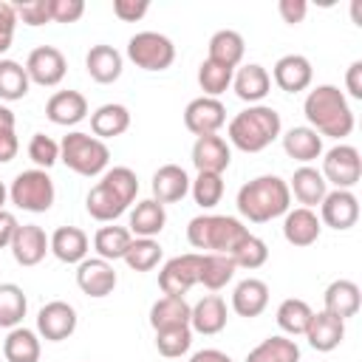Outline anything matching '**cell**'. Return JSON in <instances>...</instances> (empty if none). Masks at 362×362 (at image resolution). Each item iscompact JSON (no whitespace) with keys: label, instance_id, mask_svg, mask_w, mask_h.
Wrapping results in <instances>:
<instances>
[{"label":"cell","instance_id":"6da1fadb","mask_svg":"<svg viewBox=\"0 0 362 362\" xmlns=\"http://www.w3.org/2000/svg\"><path fill=\"white\" fill-rule=\"evenodd\" d=\"M308 127L328 139H345L354 133V110L337 85H317L303 102Z\"/></svg>","mask_w":362,"mask_h":362},{"label":"cell","instance_id":"7a4b0ae2","mask_svg":"<svg viewBox=\"0 0 362 362\" xmlns=\"http://www.w3.org/2000/svg\"><path fill=\"white\" fill-rule=\"evenodd\" d=\"M238 212L252 223H269L288 212L291 192L280 175H257L238 189Z\"/></svg>","mask_w":362,"mask_h":362},{"label":"cell","instance_id":"3957f363","mask_svg":"<svg viewBox=\"0 0 362 362\" xmlns=\"http://www.w3.org/2000/svg\"><path fill=\"white\" fill-rule=\"evenodd\" d=\"M283 122L280 113L269 105H249L246 110L235 113L226 124L229 144H235L243 153H260L266 150L274 139H280Z\"/></svg>","mask_w":362,"mask_h":362},{"label":"cell","instance_id":"277c9868","mask_svg":"<svg viewBox=\"0 0 362 362\" xmlns=\"http://www.w3.org/2000/svg\"><path fill=\"white\" fill-rule=\"evenodd\" d=\"M246 238L249 229L232 215H198L187 223V240L192 249H201V255H232Z\"/></svg>","mask_w":362,"mask_h":362},{"label":"cell","instance_id":"5b68a950","mask_svg":"<svg viewBox=\"0 0 362 362\" xmlns=\"http://www.w3.org/2000/svg\"><path fill=\"white\" fill-rule=\"evenodd\" d=\"M59 161L68 170H74L76 175L93 178V175H102L107 170L110 150L102 139L82 133V130H74L59 141Z\"/></svg>","mask_w":362,"mask_h":362},{"label":"cell","instance_id":"8992f818","mask_svg":"<svg viewBox=\"0 0 362 362\" xmlns=\"http://www.w3.org/2000/svg\"><path fill=\"white\" fill-rule=\"evenodd\" d=\"M8 198L23 212H48L54 206L57 189L48 175V170H23L8 187Z\"/></svg>","mask_w":362,"mask_h":362},{"label":"cell","instance_id":"52a82bcc","mask_svg":"<svg viewBox=\"0 0 362 362\" xmlns=\"http://www.w3.org/2000/svg\"><path fill=\"white\" fill-rule=\"evenodd\" d=\"M127 59L141 71H167L175 62V45L167 34L139 31L127 40Z\"/></svg>","mask_w":362,"mask_h":362},{"label":"cell","instance_id":"ba28073f","mask_svg":"<svg viewBox=\"0 0 362 362\" xmlns=\"http://www.w3.org/2000/svg\"><path fill=\"white\" fill-rule=\"evenodd\" d=\"M322 178L334 189H354L362 178V158L354 144H337L322 156Z\"/></svg>","mask_w":362,"mask_h":362},{"label":"cell","instance_id":"9c48e42d","mask_svg":"<svg viewBox=\"0 0 362 362\" xmlns=\"http://www.w3.org/2000/svg\"><path fill=\"white\" fill-rule=\"evenodd\" d=\"M198 269H201L198 252L170 257L158 272V288L164 291V297H184L192 286H198Z\"/></svg>","mask_w":362,"mask_h":362},{"label":"cell","instance_id":"30bf717a","mask_svg":"<svg viewBox=\"0 0 362 362\" xmlns=\"http://www.w3.org/2000/svg\"><path fill=\"white\" fill-rule=\"evenodd\" d=\"M65 71H68V62H65V54L54 45H40L28 54L25 59V74L34 85H42V88H54L65 79Z\"/></svg>","mask_w":362,"mask_h":362},{"label":"cell","instance_id":"8fae6325","mask_svg":"<svg viewBox=\"0 0 362 362\" xmlns=\"http://www.w3.org/2000/svg\"><path fill=\"white\" fill-rule=\"evenodd\" d=\"M226 124V107L221 99L212 96H198L184 107V127L198 139V136H212Z\"/></svg>","mask_w":362,"mask_h":362},{"label":"cell","instance_id":"7c38bea8","mask_svg":"<svg viewBox=\"0 0 362 362\" xmlns=\"http://www.w3.org/2000/svg\"><path fill=\"white\" fill-rule=\"evenodd\" d=\"M359 221V198L354 195V189H331L325 192L322 204H320V223L345 232L351 226H356Z\"/></svg>","mask_w":362,"mask_h":362},{"label":"cell","instance_id":"4fadbf2b","mask_svg":"<svg viewBox=\"0 0 362 362\" xmlns=\"http://www.w3.org/2000/svg\"><path fill=\"white\" fill-rule=\"evenodd\" d=\"M76 331V308L65 300H51L37 314V334L48 342H62Z\"/></svg>","mask_w":362,"mask_h":362},{"label":"cell","instance_id":"5bb4252c","mask_svg":"<svg viewBox=\"0 0 362 362\" xmlns=\"http://www.w3.org/2000/svg\"><path fill=\"white\" fill-rule=\"evenodd\" d=\"M116 283H119V277H116L113 263H107L102 257H85L76 266V286L88 297H96V300L107 297L116 288Z\"/></svg>","mask_w":362,"mask_h":362},{"label":"cell","instance_id":"9a60e30c","mask_svg":"<svg viewBox=\"0 0 362 362\" xmlns=\"http://www.w3.org/2000/svg\"><path fill=\"white\" fill-rule=\"evenodd\" d=\"M269 76L274 79V85H277L280 90H286V93H300V90H305V88L311 85L314 68H311L308 57H303V54H286V57H280V59L274 62V68H272Z\"/></svg>","mask_w":362,"mask_h":362},{"label":"cell","instance_id":"2e32d148","mask_svg":"<svg viewBox=\"0 0 362 362\" xmlns=\"http://www.w3.org/2000/svg\"><path fill=\"white\" fill-rule=\"evenodd\" d=\"M8 249H11V255H14V260H17L20 266H37V263H42V257L51 252V249H48V235H45V229L37 226V223H23V226H17V232H14L11 243H8Z\"/></svg>","mask_w":362,"mask_h":362},{"label":"cell","instance_id":"e0dca14e","mask_svg":"<svg viewBox=\"0 0 362 362\" xmlns=\"http://www.w3.org/2000/svg\"><path fill=\"white\" fill-rule=\"evenodd\" d=\"M232 161V150L226 144L223 136L212 133V136H198L192 144V164L198 173H218L223 175V170Z\"/></svg>","mask_w":362,"mask_h":362},{"label":"cell","instance_id":"ac0fdd59","mask_svg":"<svg viewBox=\"0 0 362 362\" xmlns=\"http://www.w3.org/2000/svg\"><path fill=\"white\" fill-rule=\"evenodd\" d=\"M320 232H322V223H320V215L314 209H305V206H294L286 212L283 218V238L291 243V246H311L320 240Z\"/></svg>","mask_w":362,"mask_h":362},{"label":"cell","instance_id":"d6986e66","mask_svg":"<svg viewBox=\"0 0 362 362\" xmlns=\"http://www.w3.org/2000/svg\"><path fill=\"white\" fill-rule=\"evenodd\" d=\"M308 339V345L320 354H328L334 348H339V342L345 339V320L339 317H331L328 311H314L311 314V322L303 334Z\"/></svg>","mask_w":362,"mask_h":362},{"label":"cell","instance_id":"ffe728a7","mask_svg":"<svg viewBox=\"0 0 362 362\" xmlns=\"http://www.w3.org/2000/svg\"><path fill=\"white\" fill-rule=\"evenodd\" d=\"M286 184H288V192H291V195L300 201V206H305V209L320 206L322 198H325V192H328V184H325L322 173H320L317 167H311V164L297 167L294 175H291Z\"/></svg>","mask_w":362,"mask_h":362},{"label":"cell","instance_id":"44dd1931","mask_svg":"<svg viewBox=\"0 0 362 362\" xmlns=\"http://www.w3.org/2000/svg\"><path fill=\"white\" fill-rule=\"evenodd\" d=\"M226 320H229L226 317V303L218 294H206L189 308V328L195 334H204V337L221 334L226 328Z\"/></svg>","mask_w":362,"mask_h":362},{"label":"cell","instance_id":"7402d4cb","mask_svg":"<svg viewBox=\"0 0 362 362\" xmlns=\"http://www.w3.org/2000/svg\"><path fill=\"white\" fill-rule=\"evenodd\" d=\"M45 116L59 127H74L88 116V99L79 90H57L45 102Z\"/></svg>","mask_w":362,"mask_h":362},{"label":"cell","instance_id":"603a6c76","mask_svg":"<svg viewBox=\"0 0 362 362\" xmlns=\"http://www.w3.org/2000/svg\"><path fill=\"white\" fill-rule=\"evenodd\" d=\"M122 68H124V59L113 45L99 42V45H90V51L85 54V71L99 85L116 82L122 76Z\"/></svg>","mask_w":362,"mask_h":362},{"label":"cell","instance_id":"cb8c5ba5","mask_svg":"<svg viewBox=\"0 0 362 362\" xmlns=\"http://www.w3.org/2000/svg\"><path fill=\"white\" fill-rule=\"evenodd\" d=\"M153 201L158 204H175L189 192V175L178 164H164L153 173Z\"/></svg>","mask_w":362,"mask_h":362},{"label":"cell","instance_id":"d4e9b609","mask_svg":"<svg viewBox=\"0 0 362 362\" xmlns=\"http://www.w3.org/2000/svg\"><path fill=\"white\" fill-rule=\"evenodd\" d=\"M88 246H90V240H88V235L79 229V226H59V229H54V235L48 238V249H51V255L57 257V260H62V263H82L85 257H88Z\"/></svg>","mask_w":362,"mask_h":362},{"label":"cell","instance_id":"484cf974","mask_svg":"<svg viewBox=\"0 0 362 362\" xmlns=\"http://www.w3.org/2000/svg\"><path fill=\"white\" fill-rule=\"evenodd\" d=\"M232 88L238 93V99L249 102V105H260V99H266L269 88H272V76L263 65L257 62H249V65H240L232 76Z\"/></svg>","mask_w":362,"mask_h":362},{"label":"cell","instance_id":"4316f807","mask_svg":"<svg viewBox=\"0 0 362 362\" xmlns=\"http://www.w3.org/2000/svg\"><path fill=\"white\" fill-rule=\"evenodd\" d=\"M269 305V286L260 280V277H246L235 286L232 291V308L238 317H260Z\"/></svg>","mask_w":362,"mask_h":362},{"label":"cell","instance_id":"83f0119b","mask_svg":"<svg viewBox=\"0 0 362 362\" xmlns=\"http://www.w3.org/2000/svg\"><path fill=\"white\" fill-rule=\"evenodd\" d=\"M359 303H362L359 286L354 280H345V277L328 283V288L322 294V311H328L331 317H339V320L354 317L359 311Z\"/></svg>","mask_w":362,"mask_h":362},{"label":"cell","instance_id":"f1b7e54d","mask_svg":"<svg viewBox=\"0 0 362 362\" xmlns=\"http://www.w3.org/2000/svg\"><path fill=\"white\" fill-rule=\"evenodd\" d=\"M280 139H283L286 156L294 158V161H300V164H311V161H317V158L322 156V136L314 133L308 124L291 127V130H286Z\"/></svg>","mask_w":362,"mask_h":362},{"label":"cell","instance_id":"f546056e","mask_svg":"<svg viewBox=\"0 0 362 362\" xmlns=\"http://www.w3.org/2000/svg\"><path fill=\"white\" fill-rule=\"evenodd\" d=\"M167 223V212H164V204L153 201V198H144L139 201L133 209H130V235L133 238H156Z\"/></svg>","mask_w":362,"mask_h":362},{"label":"cell","instance_id":"4dcf8cb0","mask_svg":"<svg viewBox=\"0 0 362 362\" xmlns=\"http://www.w3.org/2000/svg\"><path fill=\"white\" fill-rule=\"evenodd\" d=\"M206 59H212V62H221V65H226V68H238L240 65V59H243V54H246V42H243V37L238 34V31H232V28H221V31H215L212 37H209V45H206Z\"/></svg>","mask_w":362,"mask_h":362},{"label":"cell","instance_id":"1f68e13d","mask_svg":"<svg viewBox=\"0 0 362 362\" xmlns=\"http://www.w3.org/2000/svg\"><path fill=\"white\" fill-rule=\"evenodd\" d=\"M130 127V110L119 102H107L90 113V130L96 139H116Z\"/></svg>","mask_w":362,"mask_h":362},{"label":"cell","instance_id":"d6a6232c","mask_svg":"<svg viewBox=\"0 0 362 362\" xmlns=\"http://www.w3.org/2000/svg\"><path fill=\"white\" fill-rule=\"evenodd\" d=\"M201 255V252H198ZM235 263L229 255H215V252H204L201 255V269H198V283L209 291H221L226 283H232L235 277Z\"/></svg>","mask_w":362,"mask_h":362},{"label":"cell","instance_id":"836d02e7","mask_svg":"<svg viewBox=\"0 0 362 362\" xmlns=\"http://www.w3.org/2000/svg\"><path fill=\"white\" fill-rule=\"evenodd\" d=\"M189 303L184 297H161L150 305V325L153 331H164V328H181L189 325Z\"/></svg>","mask_w":362,"mask_h":362},{"label":"cell","instance_id":"e575fe53","mask_svg":"<svg viewBox=\"0 0 362 362\" xmlns=\"http://www.w3.org/2000/svg\"><path fill=\"white\" fill-rule=\"evenodd\" d=\"M40 334L31 328H11L3 339V356L6 362H40Z\"/></svg>","mask_w":362,"mask_h":362},{"label":"cell","instance_id":"d590c367","mask_svg":"<svg viewBox=\"0 0 362 362\" xmlns=\"http://www.w3.org/2000/svg\"><path fill=\"white\" fill-rule=\"evenodd\" d=\"M85 209H88V215H90L93 221L113 223V221L127 209V204H124L110 187H105V184L99 181L96 187H90V192H88V198H85Z\"/></svg>","mask_w":362,"mask_h":362},{"label":"cell","instance_id":"8d00e7d4","mask_svg":"<svg viewBox=\"0 0 362 362\" xmlns=\"http://www.w3.org/2000/svg\"><path fill=\"white\" fill-rule=\"evenodd\" d=\"M246 362H300V348L294 339L274 334V337H266L260 345H255L246 354Z\"/></svg>","mask_w":362,"mask_h":362},{"label":"cell","instance_id":"74e56055","mask_svg":"<svg viewBox=\"0 0 362 362\" xmlns=\"http://www.w3.org/2000/svg\"><path fill=\"white\" fill-rule=\"evenodd\" d=\"M311 305L305 303V300H300V297H288V300H283L280 305H277V314H274V320H277V325H280V331L286 334V337H303L305 334V328H308V322H311Z\"/></svg>","mask_w":362,"mask_h":362},{"label":"cell","instance_id":"f35d334b","mask_svg":"<svg viewBox=\"0 0 362 362\" xmlns=\"http://www.w3.org/2000/svg\"><path fill=\"white\" fill-rule=\"evenodd\" d=\"M130 240H133V235H130L127 226H102V229H96V235H93L96 257H102V260H107V263L122 260L124 252H127V246H130Z\"/></svg>","mask_w":362,"mask_h":362},{"label":"cell","instance_id":"ab89813d","mask_svg":"<svg viewBox=\"0 0 362 362\" xmlns=\"http://www.w3.org/2000/svg\"><path fill=\"white\" fill-rule=\"evenodd\" d=\"M28 311L25 291L17 283H0V328H17Z\"/></svg>","mask_w":362,"mask_h":362},{"label":"cell","instance_id":"60d3db41","mask_svg":"<svg viewBox=\"0 0 362 362\" xmlns=\"http://www.w3.org/2000/svg\"><path fill=\"white\" fill-rule=\"evenodd\" d=\"M31 79L25 74V65L14 59H0V99L3 102H17L28 93Z\"/></svg>","mask_w":362,"mask_h":362},{"label":"cell","instance_id":"b9f144b4","mask_svg":"<svg viewBox=\"0 0 362 362\" xmlns=\"http://www.w3.org/2000/svg\"><path fill=\"white\" fill-rule=\"evenodd\" d=\"M133 272H150L161 260V243L156 238H133L124 257H122Z\"/></svg>","mask_w":362,"mask_h":362},{"label":"cell","instance_id":"7bdbcfd3","mask_svg":"<svg viewBox=\"0 0 362 362\" xmlns=\"http://www.w3.org/2000/svg\"><path fill=\"white\" fill-rule=\"evenodd\" d=\"M232 76H235L232 68H226L221 62H212V59H204L201 68H198V85H201L204 96H212V99H218L232 85Z\"/></svg>","mask_w":362,"mask_h":362},{"label":"cell","instance_id":"ee69618b","mask_svg":"<svg viewBox=\"0 0 362 362\" xmlns=\"http://www.w3.org/2000/svg\"><path fill=\"white\" fill-rule=\"evenodd\" d=\"M189 192H192L198 206L212 209L223 198V175H218V173H198L195 181H189Z\"/></svg>","mask_w":362,"mask_h":362},{"label":"cell","instance_id":"f6af8a7d","mask_svg":"<svg viewBox=\"0 0 362 362\" xmlns=\"http://www.w3.org/2000/svg\"><path fill=\"white\" fill-rule=\"evenodd\" d=\"M192 345V328L189 325H181V328H164V331H156V348L161 356L167 359H178L189 351Z\"/></svg>","mask_w":362,"mask_h":362},{"label":"cell","instance_id":"bcb514c9","mask_svg":"<svg viewBox=\"0 0 362 362\" xmlns=\"http://www.w3.org/2000/svg\"><path fill=\"white\" fill-rule=\"evenodd\" d=\"M232 257V263L238 266V269H260L266 260H269V246H266V240L263 238H257V235H252L249 232V238L229 255Z\"/></svg>","mask_w":362,"mask_h":362},{"label":"cell","instance_id":"7dc6e473","mask_svg":"<svg viewBox=\"0 0 362 362\" xmlns=\"http://www.w3.org/2000/svg\"><path fill=\"white\" fill-rule=\"evenodd\" d=\"M28 158L37 164V170H48L59 161V141H54L45 133H34L28 141Z\"/></svg>","mask_w":362,"mask_h":362},{"label":"cell","instance_id":"c3c4849f","mask_svg":"<svg viewBox=\"0 0 362 362\" xmlns=\"http://www.w3.org/2000/svg\"><path fill=\"white\" fill-rule=\"evenodd\" d=\"M14 8H17V20H23L31 28L51 23V0H25V3H17Z\"/></svg>","mask_w":362,"mask_h":362},{"label":"cell","instance_id":"681fc988","mask_svg":"<svg viewBox=\"0 0 362 362\" xmlns=\"http://www.w3.org/2000/svg\"><path fill=\"white\" fill-rule=\"evenodd\" d=\"M14 28H17V8L8 0H0V54H6L14 42Z\"/></svg>","mask_w":362,"mask_h":362},{"label":"cell","instance_id":"f907efd6","mask_svg":"<svg viewBox=\"0 0 362 362\" xmlns=\"http://www.w3.org/2000/svg\"><path fill=\"white\" fill-rule=\"evenodd\" d=\"M85 14L82 0H51V23H76Z\"/></svg>","mask_w":362,"mask_h":362},{"label":"cell","instance_id":"816d5d0a","mask_svg":"<svg viewBox=\"0 0 362 362\" xmlns=\"http://www.w3.org/2000/svg\"><path fill=\"white\" fill-rule=\"evenodd\" d=\"M147 11H150V3H147V0H113V14H116L122 23H136V20H141Z\"/></svg>","mask_w":362,"mask_h":362},{"label":"cell","instance_id":"f5cc1de1","mask_svg":"<svg viewBox=\"0 0 362 362\" xmlns=\"http://www.w3.org/2000/svg\"><path fill=\"white\" fill-rule=\"evenodd\" d=\"M277 11H280L283 23L297 25V23L305 20V14H308V3H305V0H280V3H277Z\"/></svg>","mask_w":362,"mask_h":362},{"label":"cell","instance_id":"db71d44e","mask_svg":"<svg viewBox=\"0 0 362 362\" xmlns=\"http://www.w3.org/2000/svg\"><path fill=\"white\" fill-rule=\"evenodd\" d=\"M345 90L351 99H362V59H354L345 71Z\"/></svg>","mask_w":362,"mask_h":362},{"label":"cell","instance_id":"11a10c76","mask_svg":"<svg viewBox=\"0 0 362 362\" xmlns=\"http://www.w3.org/2000/svg\"><path fill=\"white\" fill-rule=\"evenodd\" d=\"M20 150V141H17V133L14 130H3L0 133V164H8Z\"/></svg>","mask_w":362,"mask_h":362},{"label":"cell","instance_id":"9f6ffc18","mask_svg":"<svg viewBox=\"0 0 362 362\" xmlns=\"http://www.w3.org/2000/svg\"><path fill=\"white\" fill-rule=\"evenodd\" d=\"M17 218H14V212H8V209H0V249H6L8 243H11V238H14V232H17Z\"/></svg>","mask_w":362,"mask_h":362},{"label":"cell","instance_id":"6f0895ef","mask_svg":"<svg viewBox=\"0 0 362 362\" xmlns=\"http://www.w3.org/2000/svg\"><path fill=\"white\" fill-rule=\"evenodd\" d=\"M187 362H235L229 354L218 351V348H204V351H195Z\"/></svg>","mask_w":362,"mask_h":362},{"label":"cell","instance_id":"680465c9","mask_svg":"<svg viewBox=\"0 0 362 362\" xmlns=\"http://www.w3.org/2000/svg\"><path fill=\"white\" fill-rule=\"evenodd\" d=\"M14 113H11V107H6V105H0V133L3 130H14Z\"/></svg>","mask_w":362,"mask_h":362},{"label":"cell","instance_id":"91938a15","mask_svg":"<svg viewBox=\"0 0 362 362\" xmlns=\"http://www.w3.org/2000/svg\"><path fill=\"white\" fill-rule=\"evenodd\" d=\"M6 198H8V189H6V184L0 181V209H6Z\"/></svg>","mask_w":362,"mask_h":362}]
</instances>
